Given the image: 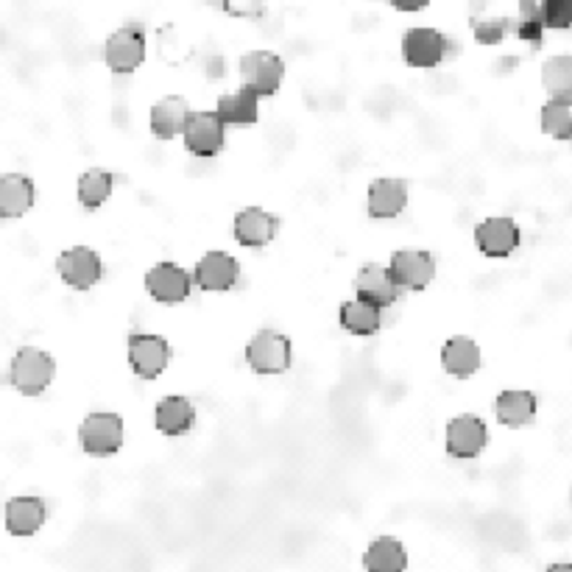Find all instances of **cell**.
<instances>
[{"instance_id":"603a6c76","label":"cell","mask_w":572,"mask_h":572,"mask_svg":"<svg viewBox=\"0 0 572 572\" xmlns=\"http://www.w3.org/2000/svg\"><path fill=\"white\" fill-rule=\"evenodd\" d=\"M45 503L40 498H14L7 505V528L12 537H31L45 522Z\"/></svg>"},{"instance_id":"f1b7e54d","label":"cell","mask_w":572,"mask_h":572,"mask_svg":"<svg viewBox=\"0 0 572 572\" xmlns=\"http://www.w3.org/2000/svg\"><path fill=\"white\" fill-rule=\"evenodd\" d=\"M542 84L550 99H572V57H553L542 68Z\"/></svg>"},{"instance_id":"8fae6325","label":"cell","mask_w":572,"mask_h":572,"mask_svg":"<svg viewBox=\"0 0 572 572\" xmlns=\"http://www.w3.org/2000/svg\"><path fill=\"white\" fill-rule=\"evenodd\" d=\"M489 441L483 419L474 413H461L447 425V452L456 458H478Z\"/></svg>"},{"instance_id":"5bb4252c","label":"cell","mask_w":572,"mask_h":572,"mask_svg":"<svg viewBox=\"0 0 572 572\" xmlns=\"http://www.w3.org/2000/svg\"><path fill=\"white\" fill-rule=\"evenodd\" d=\"M237 277H241V268H237L235 257L226 255V252H207L198 261L193 283L207 294H221V290L235 288Z\"/></svg>"},{"instance_id":"1f68e13d","label":"cell","mask_w":572,"mask_h":572,"mask_svg":"<svg viewBox=\"0 0 572 572\" xmlns=\"http://www.w3.org/2000/svg\"><path fill=\"white\" fill-rule=\"evenodd\" d=\"M472 29H474V40H478L480 45H498V42L505 40L511 23L503 18H480L474 20Z\"/></svg>"},{"instance_id":"484cf974","label":"cell","mask_w":572,"mask_h":572,"mask_svg":"<svg viewBox=\"0 0 572 572\" xmlns=\"http://www.w3.org/2000/svg\"><path fill=\"white\" fill-rule=\"evenodd\" d=\"M382 313L380 307L364 299H349L341 305V327L353 336H375L380 330Z\"/></svg>"},{"instance_id":"7402d4cb","label":"cell","mask_w":572,"mask_h":572,"mask_svg":"<svg viewBox=\"0 0 572 572\" xmlns=\"http://www.w3.org/2000/svg\"><path fill=\"white\" fill-rule=\"evenodd\" d=\"M257 95L252 90L241 88L235 93L221 95L218 104H215V115L226 123V126H249L261 115V106H257Z\"/></svg>"},{"instance_id":"d6986e66","label":"cell","mask_w":572,"mask_h":572,"mask_svg":"<svg viewBox=\"0 0 572 572\" xmlns=\"http://www.w3.org/2000/svg\"><path fill=\"white\" fill-rule=\"evenodd\" d=\"M34 182L23 174L0 176V218H20L34 207Z\"/></svg>"},{"instance_id":"d6a6232c","label":"cell","mask_w":572,"mask_h":572,"mask_svg":"<svg viewBox=\"0 0 572 572\" xmlns=\"http://www.w3.org/2000/svg\"><path fill=\"white\" fill-rule=\"evenodd\" d=\"M268 0H221V7L229 18H243V20H255L266 12Z\"/></svg>"},{"instance_id":"2e32d148","label":"cell","mask_w":572,"mask_h":572,"mask_svg":"<svg viewBox=\"0 0 572 572\" xmlns=\"http://www.w3.org/2000/svg\"><path fill=\"white\" fill-rule=\"evenodd\" d=\"M355 290H358V299L369 302L375 307H388L397 302L399 285L394 283L391 272L380 266H366L360 268V274L355 277Z\"/></svg>"},{"instance_id":"e0dca14e","label":"cell","mask_w":572,"mask_h":572,"mask_svg":"<svg viewBox=\"0 0 572 572\" xmlns=\"http://www.w3.org/2000/svg\"><path fill=\"white\" fill-rule=\"evenodd\" d=\"M191 118V106L182 95H165L151 110V132L160 140H174L185 132V123Z\"/></svg>"},{"instance_id":"f546056e","label":"cell","mask_w":572,"mask_h":572,"mask_svg":"<svg viewBox=\"0 0 572 572\" xmlns=\"http://www.w3.org/2000/svg\"><path fill=\"white\" fill-rule=\"evenodd\" d=\"M542 129L555 140H572V99H550L542 106Z\"/></svg>"},{"instance_id":"5b68a950","label":"cell","mask_w":572,"mask_h":572,"mask_svg":"<svg viewBox=\"0 0 572 572\" xmlns=\"http://www.w3.org/2000/svg\"><path fill=\"white\" fill-rule=\"evenodd\" d=\"M104 62L112 73H134L145 62V34L140 25H123L106 40Z\"/></svg>"},{"instance_id":"30bf717a","label":"cell","mask_w":572,"mask_h":572,"mask_svg":"<svg viewBox=\"0 0 572 572\" xmlns=\"http://www.w3.org/2000/svg\"><path fill=\"white\" fill-rule=\"evenodd\" d=\"M145 290L154 296L156 302H165V305H176V302H185L193 290V277L176 263H160V266L151 268L145 274Z\"/></svg>"},{"instance_id":"9c48e42d","label":"cell","mask_w":572,"mask_h":572,"mask_svg":"<svg viewBox=\"0 0 572 572\" xmlns=\"http://www.w3.org/2000/svg\"><path fill=\"white\" fill-rule=\"evenodd\" d=\"M171 360V347L165 338L149 336V333H137L129 338V364H132L134 375L143 380H154L165 371Z\"/></svg>"},{"instance_id":"3957f363","label":"cell","mask_w":572,"mask_h":572,"mask_svg":"<svg viewBox=\"0 0 572 572\" xmlns=\"http://www.w3.org/2000/svg\"><path fill=\"white\" fill-rule=\"evenodd\" d=\"M290 358H294V347L277 330H261L246 347V364L257 375H279V371L288 369Z\"/></svg>"},{"instance_id":"7c38bea8","label":"cell","mask_w":572,"mask_h":572,"mask_svg":"<svg viewBox=\"0 0 572 572\" xmlns=\"http://www.w3.org/2000/svg\"><path fill=\"white\" fill-rule=\"evenodd\" d=\"M402 57L411 68H436L447 57V37L436 29H411L402 37Z\"/></svg>"},{"instance_id":"7a4b0ae2","label":"cell","mask_w":572,"mask_h":572,"mask_svg":"<svg viewBox=\"0 0 572 572\" xmlns=\"http://www.w3.org/2000/svg\"><path fill=\"white\" fill-rule=\"evenodd\" d=\"M79 445L90 456H112L123 447V419L112 411L90 413L79 428Z\"/></svg>"},{"instance_id":"e575fe53","label":"cell","mask_w":572,"mask_h":572,"mask_svg":"<svg viewBox=\"0 0 572 572\" xmlns=\"http://www.w3.org/2000/svg\"><path fill=\"white\" fill-rule=\"evenodd\" d=\"M548 572H572V564H553Z\"/></svg>"},{"instance_id":"44dd1931","label":"cell","mask_w":572,"mask_h":572,"mask_svg":"<svg viewBox=\"0 0 572 572\" xmlns=\"http://www.w3.org/2000/svg\"><path fill=\"white\" fill-rule=\"evenodd\" d=\"M154 422L160 433L185 436L193 428V422H196V411H193V405L185 397H165L156 405Z\"/></svg>"},{"instance_id":"ffe728a7","label":"cell","mask_w":572,"mask_h":572,"mask_svg":"<svg viewBox=\"0 0 572 572\" xmlns=\"http://www.w3.org/2000/svg\"><path fill=\"white\" fill-rule=\"evenodd\" d=\"M494 411H498V419L505 428H525L537 417V397H533V391L511 388V391L500 394Z\"/></svg>"},{"instance_id":"cb8c5ba5","label":"cell","mask_w":572,"mask_h":572,"mask_svg":"<svg viewBox=\"0 0 572 572\" xmlns=\"http://www.w3.org/2000/svg\"><path fill=\"white\" fill-rule=\"evenodd\" d=\"M364 564L369 572H405L408 553H405L402 542H397L394 537H380L369 544Z\"/></svg>"},{"instance_id":"83f0119b","label":"cell","mask_w":572,"mask_h":572,"mask_svg":"<svg viewBox=\"0 0 572 572\" xmlns=\"http://www.w3.org/2000/svg\"><path fill=\"white\" fill-rule=\"evenodd\" d=\"M112 187H115V176L106 168H93L88 174H81L79 180V204L88 210L101 207L110 202Z\"/></svg>"},{"instance_id":"9a60e30c","label":"cell","mask_w":572,"mask_h":572,"mask_svg":"<svg viewBox=\"0 0 572 572\" xmlns=\"http://www.w3.org/2000/svg\"><path fill=\"white\" fill-rule=\"evenodd\" d=\"M277 215L261 207H246L235 215V241L246 249H263L277 235Z\"/></svg>"},{"instance_id":"8992f818","label":"cell","mask_w":572,"mask_h":572,"mask_svg":"<svg viewBox=\"0 0 572 572\" xmlns=\"http://www.w3.org/2000/svg\"><path fill=\"white\" fill-rule=\"evenodd\" d=\"M388 272L402 290H425L436 277V261L430 252L402 249L391 255Z\"/></svg>"},{"instance_id":"4dcf8cb0","label":"cell","mask_w":572,"mask_h":572,"mask_svg":"<svg viewBox=\"0 0 572 572\" xmlns=\"http://www.w3.org/2000/svg\"><path fill=\"white\" fill-rule=\"evenodd\" d=\"M539 7H542L544 29H572V0H544Z\"/></svg>"},{"instance_id":"d4e9b609","label":"cell","mask_w":572,"mask_h":572,"mask_svg":"<svg viewBox=\"0 0 572 572\" xmlns=\"http://www.w3.org/2000/svg\"><path fill=\"white\" fill-rule=\"evenodd\" d=\"M445 369L452 377H472L480 369V347L467 336H456L445 344Z\"/></svg>"},{"instance_id":"4fadbf2b","label":"cell","mask_w":572,"mask_h":572,"mask_svg":"<svg viewBox=\"0 0 572 572\" xmlns=\"http://www.w3.org/2000/svg\"><path fill=\"white\" fill-rule=\"evenodd\" d=\"M520 226L514 224V218H503V215L486 218L474 229V243L486 257H509L520 246Z\"/></svg>"},{"instance_id":"4316f807","label":"cell","mask_w":572,"mask_h":572,"mask_svg":"<svg viewBox=\"0 0 572 572\" xmlns=\"http://www.w3.org/2000/svg\"><path fill=\"white\" fill-rule=\"evenodd\" d=\"M514 34L528 45L539 48L544 40V18L537 0H517V18L511 23Z\"/></svg>"},{"instance_id":"836d02e7","label":"cell","mask_w":572,"mask_h":572,"mask_svg":"<svg viewBox=\"0 0 572 572\" xmlns=\"http://www.w3.org/2000/svg\"><path fill=\"white\" fill-rule=\"evenodd\" d=\"M388 3H391L394 9H399V12H422L430 0H388Z\"/></svg>"},{"instance_id":"ac0fdd59","label":"cell","mask_w":572,"mask_h":572,"mask_svg":"<svg viewBox=\"0 0 572 572\" xmlns=\"http://www.w3.org/2000/svg\"><path fill=\"white\" fill-rule=\"evenodd\" d=\"M408 204V182L405 180H377L371 182L369 198H366V207H369L371 218H394L399 215Z\"/></svg>"},{"instance_id":"277c9868","label":"cell","mask_w":572,"mask_h":572,"mask_svg":"<svg viewBox=\"0 0 572 572\" xmlns=\"http://www.w3.org/2000/svg\"><path fill=\"white\" fill-rule=\"evenodd\" d=\"M285 64L277 53L272 51H252L241 59V79L243 88L252 90L257 99L274 95L283 84Z\"/></svg>"},{"instance_id":"6da1fadb","label":"cell","mask_w":572,"mask_h":572,"mask_svg":"<svg viewBox=\"0 0 572 572\" xmlns=\"http://www.w3.org/2000/svg\"><path fill=\"white\" fill-rule=\"evenodd\" d=\"M53 375H57V364L45 349L37 347L20 349L12 358V366H9V382L25 397H37V394L45 391L51 386Z\"/></svg>"},{"instance_id":"52a82bcc","label":"cell","mask_w":572,"mask_h":572,"mask_svg":"<svg viewBox=\"0 0 572 572\" xmlns=\"http://www.w3.org/2000/svg\"><path fill=\"white\" fill-rule=\"evenodd\" d=\"M182 137L193 156H215L224 149L226 123L215 112H191Z\"/></svg>"},{"instance_id":"ba28073f","label":"cell","mask_w":572,"mask_h":572,"mask_svg":"<svg viewBox=\"0 0 572 572\" xmlns=\"http://www.w3.org/2000/svg\"><path fill=\"white\" fill-rule=\"evenodd\" d=\"M59 277L70 285L73 290H90L101 277H104V263L88 246H73V249L62 252L57 261Z\"/></svg>"}]
</instances>
